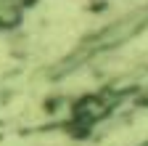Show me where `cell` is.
<instances>
[{
  "instance_id": "obj_1",
  "label": "cell",
  "mask_w": 148,
  "mask_h": 146,
  "mask_svg": "<svg viewBox=\"0 0 148 146\" xmlns=\"http://www.w3.org/2000/svg\"><path fill=\"white\" fill-rule=\"evenodd\" d=\"M29 0H0V32H13L27 16Z\"/></svg>"
}]
</instances>
